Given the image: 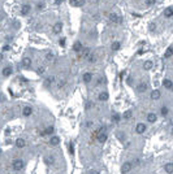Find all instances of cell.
Listing matches in <instances>:
<instances>
[{"label": "cell", "mask_w": 173, "mask_h": 174, "mask_svg": "<svg viewBox=\"0 0 173 174\" xmlns=\"http://www.w3.org/2000/svg\"><path fill=\"white\" fill-rule=\"evenodd\" d=\"M24 166H25V162H24V160H21V158H16V160H13V162H12V168H13V170H16V171L22 170Z\"/></svg>", "instance_id": "1"}, {"label": "cell", "mask_w": 173, "mask_h": 174, "mask_svg": "<svg viewBox=\"0 0 173 174\" xmlns=\"http://www.w3.org/2000/svg\"><path fill=\"white\" fill-rule=\"evenodd\" d=\"M132 168H133V164H132L130 161L124 162V164L121 165V174H128V173L132 170Z\"/></svg>", "instance_id": "2"}, {"label": "cell", "mask_w": 173, "mask_h": 174, "mask_svg": "<svg viewBox=\"0 0 173 174\" xmlns=\"http://www.w3.org/2000/svg\"><path fill=\"white\" fill-rule=\"evenodd\" d=\"M109 21H111L112 24H120V22L122 21V18H121L117 13H111V15H109Z\"/></svg>", "instance_id": "3"}, {"label": "cell", "mask_w": 173, "mask_h": 174, "mask_svg": "<svg viewBox=\"0 0 173 174\" xmlns=\"http://www.w3.org/2000/svg\"><path fill=\"white\" fill-rule=\"evenodd\" d=\"M147 89H148L147 83H146V82H141V83L138 84V87H137V91H138L139 94H142V92L147 91Z\"/></svg>", "instance_id": "4"}, {"label": "cell", "mask_w": 173, "mask_h": 174, "mask_svg": "<svg viewBox=\"0 0 173 174\" xmlns=\"http://www.w3.org/2000/svg\"><path fill=\"white\" fill-rule=\"evenodd\" d=\"M90 53H91L90 48H83V49L79 52V59H87Z\"/></svg>", "instance_id": "5"}, {"label": "cell", "mask_w": 173, "mask_h": 174, "mask_svg": "<svg viewBox=\"0 0 173 174\" xmlns=\"http://www.w3.org/2000/svg\"><path fill=\"white\" fill-rule=\"evenodd\" d=\"M30 11H31V7H30L29 4H24V5L21 7V15H22V16L29 15V13H30Z\"/></svg>", "instance_id": "6"}, {"label": "cell", "mask_w": 173, "mask_h": 174, "mask_svg": "<svg viewBox=\"0 0 173 174\" xmlns=\"http://www.w3.org/2000/svg\"><path fill=\"white\" fill-rule=\"evenodd\" d=\"M82 49H83V46H82V43H81V42H75V43L73 44V51H74V52L79 53Z\"/></svg>", "instance_id": "7"}, {"label": "cell", "mask_w": 173, "mask_h": 174, "mask_svg": "<svg viewBox=\"0 0 173 174\" xmlns=\"http://www.w3.org/2000/svg\"><path fill=\"white\" fill-rule=\"evenodd\" d=\"M135 131H137V134H143L146 131V125L144 124H138L135 126Z\"/></svg>", "instance_id": "8"}, {"label": "cell", "mask_w": 173, "mask_h": 174, "mask_svg": "<svg viewBox=\"0 0 173 174\" xmlns=\"http://www.w3.org/2000/svg\"><path fill=\"white\" fill-rule=\"evenodd\" d=\"M59 143H60V138H59V136L53 135V136H51V138H50V144H51L52 147L59 146Z\"/></svg>", "instance_id": "9"}, {"label": "cell", "mask_w": 173, "mask_h": 174, "mask_svg": "<svg viewBox=\"0 0 173 174\" xmlns=\"http://www.w3.org/2000/svg\"><path fill=\"white\" fill-rule=\"evenodd\" d=\"M15 144H16V147H17V148H24V147L26 146V142H25V139L18 138V139H16Z\"/></svg>", "instance_id": "10"}, {"label": "cell", "mask_w": 173, "mask_h": 174, "mask_svg": "<svg viewBox=\"0 0 173 174\" xmlns=\"http://www.w3.org/2000/svg\"><path fill=\"white\" fill-rule=\"evenodd\" d=\"M61 30H63V24L61 22H56L53 25V33L55 34H59V33H61Z\"/></svg>", "instance_id": "11"}, {"label": "cell", "mask_w": 173, "mask_h": 174, "mask_svg": "<svg viewBox=\"0 0 173 174\" xmlns=\"http://www.w3.org/2000/svg\"><path fill=\"white\" fill-rule=\"evenodd\" d=\"M22 66H24L25 69H29V68L31 66V59H30V57H25V59L22 60Z\"/></svg>", "instance_id": "12"}, {"label": "cell", "mask_w": 173, "mask_h": 174, "mask_svg": "<svg viewBox=\"0 0 173 174\" xmlns=\"http://www.w3.org/2000/svg\"><path fill=\"white\" fill-rule=\"evenodd\" d=\"M2 73H3V75H4V77H9V75L13 73V69H12V66H5V68L3 69V71H2Z\"/></svg>", "instance_id": "13"}, {"label": "cell", "mask_w": 173, "mask_h": 174, "mask_svg": "<svg viewBox=\"0 0 173 174\" xmlns=\"http://www.w3.org/2000/svg\"><path fill=\"white\" fill-rule=\"evenodd\" d=\"M22 114H24L25 117L31 116V114H33V108H31V107H25V108L22 109Z\"/></svg>", "instance_id": "14"}, {"label": "cell", "mask_w": 173, "mask_h": 174, "mask_svg": "<svg viewBox=\"0 0 173 174\" xmlns=\"http://www.w3.org/2000/svg\"><path fill=\"white\" fill-rule=\"evenodd\" d=\"M164 170H165V173L172 174V173H173V162H168V164H165V165H164Z\"/></svg>", "instance_id": "15"}, {"label": "cell", "mask_w": 173, "mask_h": 174, "mask_svg": "<svg viewBox=\"0 0 173 174\" xmlns=\"http://www.w3.org/2000/svg\"><path fill=\"white\" fill-rule=\"evenodd\" d=\"M82 78H83V82H85V83H90V82H91V79H93V74L87 71V73H85V74H83V77H82Z\"/></svg>", "instance_id": "16"}, {"label": "cell", "mask_w": 173, "mask_h": 174, "mask_svg": "<svg viewBox=\"0 0 173 174\" xmlns=\"http://www.w3.org/2000/svg\"><path fill=\"white\" fill-rule=\"evenodd\" d=\"M163 86L165 87V89L172 90V89H173V82H172L170 79H164V81H163Z\"/></svg>", "instance_id": "17"}, {"label": "cell", "mask_w": 173, "mask_h": 174, "mask_svg": "<svg viewBox=\"0 0 173 174\" xmlns=\"http://www.w3.org/2000/svg\"><path fill=\"white\" fill-rule=\"evenodd\" d=\"M96 60H98V56H96L95 53H93V52H91V53L89 55V57H87V61H89L90 64H95Z\"/></svg>", "instance_id": "18"}, {"label": "cell", "mask_w": 173, "mask_h": 174, "mask_svg": "<svg viewBox=\"0 0 173 174\" xmlns=\"http://www.w3.org/2000/svg\"><path fill=\"white\" fill-rule=\"evenodd\" d=\"M53 82H55V77H53V75H50L48 78H46V81H44V86H46V87H50Z\"/></svg>", "instance_id": "19"}, {"label": "cell", "mask_w": 173, "mask_h": 174, "mask_svg": "<svg viewBox=\"0 0 173 174\" xmlns=\"http://www.w3.org/2000/svg\"><path fill=\"white\" fill-rule=\"evenodd\" d=\"M108 98H109V95H108V92H102V94H99V96H98V99L100 100V102H107L108 100Z\"/></svg>", "instance_id": "20"}, {"label": "cell", "mask_w": 173, "mask_h": 174, "mask_svg": "<svg viewBox=\"0 0 173 174\" xmlns=\"http://www.w3.org/2000/svg\"><path fill=\"white\" fill-rule=\"evenodd\" d=\"M120 48H121V42H117V40L113 42L112 46H111V49H112V51H119Z\"/></svg>", "instance_id": "21"}, {"label": "cell", "mask_w": 173, "mask_h": 174, "mask_svg": "<svg viewBox=\"0 0 173 174\" xmlns=\"http://www.w3.org/2000/svg\"><path fill=\"white\" fill-rule=\"evenodd\" d=\"M160 96H161V94H160L159 90H155V91H152V94H151V99H152V100H157V99H160Z\"/></svg>", "instance_id": "22"}, {"label": "cell", "mask_w": 173, "mask_h": 174, "mask_svg": "<svg viewBox=\"0 0 173 174\" xmlns=\"http://www.w3.org/2000/svg\"><path fill=\"white\" fill-rule=\"evenodd\" d=\"M156 120H157V117H156V114H155V113H148V114H147V121H148V122L154 124Z\"/></svg>", "instance_id": "23"}, {"label": "cell", "mask_w": 173, "mask_h": 174, "mask_svg": "<svg viewBox=\"0 0 173 174\" xmlns=\"http://www.w3.org/2000/svg\"><path fill=\"white\" fill-rule=\"evenodd\" d=\"M52 133H53V127H52V126H48L44 131L40 133V135H42V136H44V135H51Z\"/></svg>", "instance_id": "24"}, {"label": "cell", "mask_w": 173, "mask_h": 174, "mask_svg": "<svg viewBox=\"0 0 173 174\" xmlns=\"http://www.w3.org/2000/svg\"><path fill=\"white\" fill-rule=\"evenodd\" d=\"M172 55H173V47H168L164 53V59H169V57H172Z\"/></svg>", "instance_id": "25"}, {"label": "cell", "mask_w": 173, "mask_h": 174, "mask_svg": "<svg viewBox=\"0 0 173 174\" xmlns=\"http://www.w3.org/2000/svg\"><path fill=\"white\" fill-rule=\"evenodd\" d=\"M164 16L165 17H172L173 16V8H167L165 12H164Z\"/></svg>", "instance_id": "26"}, {"label": "cell", "mask_w": 173, "mask_h": 174, "mask_svg": "<svg viewBox=\"0 0 173 174\" xmlns=\"http://www.w3.org/2000/svg\"><path fill=\"white\" fill-rule=\"evenodd\" d=\"M143 69H144V70L152 69V61H146V62L143 64Z\"/></svg>", "instance_id": "27"}, {"label": "cell", "mask_w": 173, "mask_h": 174, "mask_svg": "<svg viewBox=\"0 0 173 174\" xmlns=\"http://www.w3.org/2000/svg\"><path fill=\"white\" fill-rule=\"evenodd\" d=\"M44 161H46V164L52 165V164L55 162V158H53V156H48V157H46V158H44Z\"/></svg>", "instance_id": "28"}, {"label": "cell", "mask_w": 173, "mask_h": 174, "mask_svg": "<svg viewBox=\"0 0 173 174\" xmlns=\"http://www.w3.org/2000/svg\"><path fill=\"white\" fill-rule=\"evenodd\" d=\"M66 84V79L65 78H61L59 82H57V87H59V89H61V87H64Z\"/></svg>", "instance_id": "29"}, {"label": "cell", "mask_w": 173, "mask_h": 174, "mask_svg": "<svg viewBox=\"0 0 173 174\" xmlns=\"http://www.w3.org/2000/svg\"><path fill=\"white\" fill-rule=\"evenodd\" d=\"M160 113H161V116H163V117H167V116H168V108H167V107H161Z\"/></svg>", "instance_id": "30"}, {"label": "cell", "mask_w": 173, "mask_h": 174, "mask_svg": "<svg viewBox=\"0 0 173 174\" xmlns=\"http://www.w3.org/2000/svg\"><path fill=\"white\" fill-rule=\"evenodd\" d=\"M132 114H133V112H132V111H126V112L124 113V116H122V117H124L125 120H129V118L132 117Z\"/></svg>", "instance_id": "31"}, {"label": "cell", "mask_w": 173, "mask_h": 174, "mask_svg": "<svg viewBox=\"0 0 173 174\" xmlns=\"http://www.w3.org/2000/svg\"><path fill=\"white\" fill-rule=\"evenodd\" d=\"M46 59H47L48 61H51V60H53V53H52V52H48V53L46 55Z\"/></svg>", "instance_id": "32"}, {"label": "cell", "mask_w": 173, "mask_h": 174, "mask_svg": "<svg viewBox=\"0 0 173 174\" xmlns=\"http://www.w3.org/2000/svg\"><path fill=\"white\" fill-rule=\"evenodd\" d=\"M112 120H113L115 122H119V121L121 120V116H120V114H113V117H112Z\"/></svg>", "instance_id": "33"}, {"label": "cell", "mask_w": 173, "mask_h": 174, "mask_svg": "<svg viewBox=\"0 0 173 174\" xmlns=\"http://www.w3.org/2000/svg\"><path fill=\"white\" fill-rule=\"evenodd\" d=\"M68 151H69L70 155L74 153V148H73V144H72V143H69V146H68Z\"/></svg>", "instance_id": "34"}, {"label": "cell", "mask_w": 173, "mask_h": 174, "mask_svg": "<svg viewBox=\"0 0 173 174\" xmlns=\"http://www.w3.org/2000/svg\"><path fill=\"white\" fill-rule=\"evenodd\" d=\"M37 73H38V74H43V73H44V66H40V68L37 70Z\"/></svg>", "instance_id": "35"}, {"label": "cell", "mask_w": 173, "mask_h": 174, "mask_svg": "<svg viewBox=\"0 0 173 174\" xmlns=\"http://www.w3.org/2000/svg\"><path fill=\"white\" fill-rule=\"evenodd\" d=\"M87 174H100L98 170H95V169H91V170H89V173Z\"/></svg>", "instance_id": "36"}, {"label": "cell", "mask_w": 173, "mask_h": 174, "mask_svg": "<svg viewBox=\"0 0 173 174\" xmlns=\"http://www.w3.org/2000/svg\"><path fill=\"white\" fill-rule=\"evenodd\" d=\"M93 107V103L91 102H87V103H86V109H90Z\"/></svg>", "instance_id": "37"}, {"label": "cell", "mask_w": 173, "mask_h": 174, "mask_svg": "<svg viewBox=\"0 0 173 174\" xmlns=\"http://www.w3.org/2000/svg\"><path fill=\"white\" fill-rule=\"evenodd\" d=\"M119 139H120V140H124V139H125V134H124V133H120V134H119Z\"/></svg>", "instance_id": "38"}, {"label": "cell", "mask_w": 173, "mask_h": 174, "mask_svg": "<svg viewBox=\"0 0 173 174\" xmlns=\"http://www.w3.org/2000/svg\"><path fill=\"white\" fill-rule=\"evenodd\" d=\"M146 4H147V5H152V4H155V0H147Z\"/></svg>", "instance_id": "39"}, {"label": "cell", "mask_w": 173, "mask_h": 174, "mask_svg": "<svg viewBox=\"0 0 173 174\" xmlns=\"http://www.w3.org/2000/svg\"><path fill=\"white\" fill-rule=\"evenodd\" d=\"M133 164V166H137V165H139V158H135L134 160V162H132Z\"/></svg>", "instance_id": "40"}, {"label": "cell", "mask_w": 173, "mask_h": 174, "mask_svg": "<svg viewBox=\"0 0 173 174\" xmlns=\"http://www.w3.org/2000/svg\"><path fill=\"white\" fill-rule=\"evenodd\" d=\"M59 42H60V46H61V47H64V46H65V39H64V38H63V39H60Z\"/></svg>", "instance_id": "41"}, {"label": "cell", "mask_w": 173, "mask_h": 174, "mask_svg": "<svg viewBox=\"0 0 173 174\" xmlns=\"http://www.w3.org/2000/svg\"><path fill=\"white\" fill-rule=\"evenodd\" d=\"M83 3H85L83 0H78V3H77V5H75V7H81V5H83Z\"/></svg>", "instance_id": "42"}, {"label": "cell", "mask_w": 173, "mask_h": 174, "mask_svg": "<svg viewBox=\"0 0 173 174\" xmlns=\"http://www.w3.org/2000/svg\"><path fill=\"white\" fill-rule=\"evenodd\" d=\"M42 8H43V3H39V4L37 5V9H38V11H40Z\"/></svg>", "instance_id": "43"}, {"label": "cell", "mask_w": 173, "mask_h": 174, "mask_svg": "<svg viewBox=\"0 0 173 174\" xmlns=\"http://www.w3.org/2000/svg\"><path fill=\"white\" fill-rule=\"evenodd\" d=\"M9 49H11V47H9L8 44H5V46L3 47V51H9Z\"/></svg>", "instance_id": "44"}, {"label": "cell", "mask_w": 173, "mask_h": 174, "mask_svg": "<svg viewBox=\"0 0 173 174\" xmlns=\"http://www.w3.org/2000/svg\"><path fill=\"white\" fill-rule=\"evenodd\" d=\"M69 2L73 4V5H77V3H78V0H69Z\"/></svg>", "instance_id": "45"}, {"label": "cell", "mask_w": 173, "mask_h": 174, "mask_svg": "<svg viewBox=\"0 0 173 174\" xmlns=\"http://www.w3.org/2000/svg\"><path fill=\"white\" fill-rule=\"evenodd\" d=\"M132 82H133V78H132V77H129V78H128V83H129V84H132Z\"/></svg>", "instance_id": "46"}, {"label": "cell", "mask_w": 173, "mask_h": 174, "mask_svg": "<svg viewBox=\"0 0 173 174\" xmlns=\"http://www.w3.org/2000/svg\"><path fill=\"white\" fill-rule=\"evenodd\" d=\"M91 125H93V122H91V121H90V122H86V126H87V127H90Z\"/></svg>", "instance_id": "47"}, {"label": "cell", "mask_w": 173, "mask_h": 174, "mask_svg": "<svg viewBox=\"0 0 173 174\" xmlns=\"http://www.w3.org/2000/svg\"><path fill=\"white\" fill-rule=\"evenodd\" d=\"M3 59H4V56H3V53H0V61H2Z\"/></svg>", "instance_id": "48"}, {"label": "cell", "mask_w": 173, "mask_h": 174, "mask_svg": "<svg viewBox=\"0 0 173 174\" xmlns=\"http://www.w3.org/2000/svg\"><path fill=\"white\" fill-rule=\"evenodd\" d=\"M3 100H4V98H3L2 95H0V102H3Z\"/></svg>", "instance_id": "49"}, {"label": "cell", "mask_w": 173, "mask_h": 174, "mask_svg": "<svg viewBox=\"0 0 173 174\" xmlns=\"http://www.w3.org/2000/svg\"><path fill=\"white\" fill-rule=\"evenodd\" d=\"M3 18V15H0V20H2Z\"/></svg>", "instance_id": "50"}, {"label": "cell", "mask_w": 173, "mask_h": 174, "mask_svg": "<svg viewBox=\"0 0 173 174\" xmlns=\"http://www.w3.org/2000/svg\"><path fill=\"white\" fill-rule=\"evenodd\" d=\"M172 134H173V127H172Z\"/></svg>", "instance_id": "51"}, {"label": "cell", "mask_w": 173, "mask_h": 174, "mask_svg": "<svg viewBox=\"0 0 173 174\" xmlns=\"http://www.w3.org/2000/svg\"><path fill=\"white\" fill-rule=\"evenodd\" d=\"M0 155H2V149H0Z\"/></svg>", "instance_id": "52"}]
</instances>
